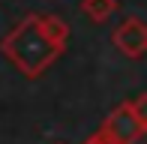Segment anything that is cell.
I'll return each instance as SVG.
<instances>
[{"label":"cell","mask_w":147,"mask_h":144,"mask_svg":"<svg viewBox=\"0 0 147 144\" xmlns=\"http://www.w3.org/2000/svg\"><path fill=\"white\" fill-rule=\"evenodd\" d=\"M111 45L123 57H129V60H141L147 54V24H144V18H138V15L123 18L111 30Z\"/></svg>","instance_id":"cell-3"},{"label":"cell","mask_w":147,"mask_h":144,"mask_svg":"<svg viewBox=\"0 0 147 144\" xmlns=\"http://www.w3.org/2000/svg\"><path fill=\"white\" fill-rule=\"evenodd\" d=\"M69 45V24L60 15L30 12L0 39V54L24 78H42L63 57Z\"/></svg>","instance_id":"cell-1"},{"label":"cell","mask_w":147,"mask_h":144,"mask_svg":"<svg viewBox=\"0 0 147 144\" xmlns=\"http://www.w3.org/2000/svg\"><path fill=\"white\" fill-rule=\"evenodd\" d=\"M117 9H120L117 0H81V12L90 18L93 24H105Z\"/></svg>","instance_id":"cell-4"},{"label":"cell","mask_w":147,"mask_h":144,"mask_svg":"<svg viewBox=\"0 0 147 144\" xmlns=\"http://www.w3.org/2000/svg\"><path fill=\"white\" fill-rule=\"evenodd\" d=\"M99 132L114 138L117 144H138L147 135V96L141 93L123 105L111 108L99 126Z\"/></svg>","instance_id":"cell-2"},{"label":"cell","mask_w":147,"mask_h":144,"mask_svg":"<svg viewBox=\"0 0 147 144\" xmlns=\"http://www.w3.org/2000/svg\"><path fill=\"white\" fill-rule=\"evenodd\" d=\"M84 144H117V141H114V138H108V135H102V132H93Z\"/></svg>","instance_id":"cell-5"}]
</instances>
